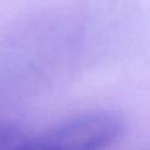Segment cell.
<instances>
[{"label":"cell","instance_id":"1","mask_svg":"<svg viewBox=\"0 0 150 150\" xmlns=\"http://www.w3.org/2000/svg\"><path fill=\"white\" fill-rule=\"evenodd\" d=\"M124 116L101 110L73 117L50 130L26 137L12 150H104L123 137Z\"/></svg>","mask_w":150,"mask_h":150},{"label":"cell","instance_id":"2","mask_svg":"<svg viewBox=\"0 0 150 150\" xmlns=\"http://www.w3.org/2000/svg\"><path fill=\"white\" fill-rule=\"evenodd\" d=\"M26 138L23 130L15 123L0 120V150H12Z\"/></svg>","mask_w":150,"mask_h":150}]
</instances>
